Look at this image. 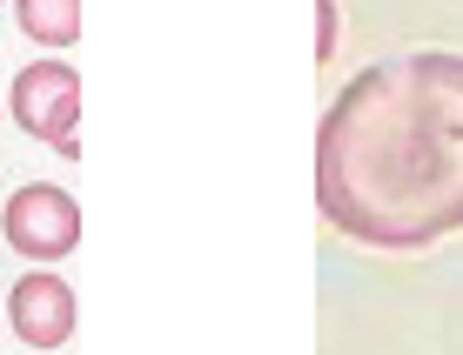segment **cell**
Returning a JSON list of instances; mask_svg holds the SVG:
<instances>
[{
	"mask_svg": "<svg viewBox=\"0 0 463 355\" xmlns=\"http://www.w3.org/2000/svg\"><path fill=\"white\" fill-rule=\"evenodd\" d=\"M316 208L376 255H423L463 235V54H390L323 107Z\"/></svg>",
	"mask_w": 463,
	"mask_h": 355,
	"instance_id": "1",
	"label": "cell"
},
{
	"mask_svg": "<svg viewBox=\"0 0 463 355\" xmlns=\"http://www.w3.org/2000/svg\"><path fill=\"white\" fill-rule=\"evenodd\" d=\"M14 121L54 154H81V74L68 61H34L14 74Z\"/></svg>",
	"mask_w": 463,
	"mask_h": 355,
	"instance_id": "2",
	"label": "cell"
},
{
	"mask_svg": "<svg viewBox=\"0 0 463 355\" xmlns=\"http://www.w3.org/2000/svg\"><path fill=\"white\" fill-rule=\"evenodd\" d=\"M0 235H7V248L27 255V262H61V255H74V241H81V208L54 182L14 188L7 208H0Z\"/></svg>",
	"mask_w": 463,
	"mask_h": 355,
	"instance_id": "3",
	"label": "cell"
},
{
	"mask_svg": "<svg viewBox=\"0 0 463 355\" xmlns=\"http://www.w3.org/2000/svg\"><path fill=\"white\" fill-rule=\"evenodd\" d=\"M7 322L27 349H61L74 342V288L61 276H21V288L7 295Z\"/></svg>",
	"mask_w": 463,
	"mask_h": 355,
	"instance_id": "4",
	"label": "cell"
},
{
	"mask_svg": "<svg viewBox=\"0 0 463 355\" xmlns=\"http://www.w3.org/2000/svg\"><path fill=\"white\" fill-rule=\"evenodd\" d=\"M14 21L41 47H74V34H81V0H14Z\"/></svg>",
	"mask_w": 463,
	"mask_h": 355,
	"instance_id": "5",
	"label": "cell"
},
{
	"mask_svg": "<svg viewBox=\"0 0 463 355\" xmlns=\"http://www.w3.org/2000/svg\"><path fill=\"white\" fill-rule=\"evenodd\" d=\"M323 14V34H316V61H336V0H316Z\"/></svg>",
	"mask_w": 463,
	"mask_h": 355,
	"instance_id": "6",
	"label": "cell"
}]
</instances>
